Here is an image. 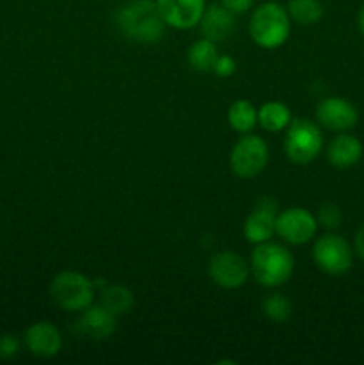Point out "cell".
<instances>
[{
    "label": "cell",
    "mask_w": 364,
    "mask_h": 365,
    "mask_svg": "<svg viewBox=\"0 0 364 365\" xmlns=\"http://www.w3.org/2000/svg\"><path fill=\"white\" fill-rule=\"evenodd\" d=\"M270 150L259 135L245 134L234 145L231 153V168L236 177L253 178L266 168Z\"/></svg>",
    "instance_id": "6"
},
{
    "label": "cell",
    "mask_w": 364,
    "mask_h": 365,
    "mask_svg": "<svg viewBox=\"0 0 364 365\" xmlns=\"http://www.w3.org/2000/svg\"><path fill=\"white\" fill-rule=\"evenodd\" d=\"M248 32L252 41L261 48H278L288 41L291 32V18L288 9L273 0L261 4L250 16Z\"/></svg>",
    "instance_id": "2"
},
{
    "label": "cell",
    "mask_w": 364,
    "mask_h": 365,
    "mask_svg": "<svg viewBox=\"0 0 364 365\" xmlns=\"http://www.w3.org/2000/svg\"><path fill=\"white\" fill-rule=\"evenodd\" d=\"M228 125L239 134H250L257 125V109L250 100H236L227 113Z\"/></svg>",
    "instance_id": "19"
},
{
    "label": "cell",
    "mask_w": 364,
    "mask_h": 365,
    "mask_svg": "<svg viewBox=\"0 0 364 365\" xmlns=\"http://www.w3.org/2000/svg\"><path fill=\"white\" fill-rule=\"evenodd\" d=\"M353 248H355V253L359 255V259L364 260V223L357 230L355 239H353Z\"/></svg>",
    "instance_id": "27"
},
{
    "label": "cell",
    "mask_w": 364,
    "mask_h": 365,
    "mask_svg": "<svg viewBox=\"0 0 364 365\" xmlns=\"http://www.w3.org/2000/svg\"><path fill=\"white\" fill-rule=\"evenodd\" d=\"M20 351V342L14 335H0V359L9 360L18 355Z\"/></svg>",
    "instance_id": "24"
},
{
    "label": "cell",
    "mask_w": 364,
    "mask_h": 365,
    "mask_svg": "<svg viewBox=\"0 0 364 365\" xmlns=\"http://www.w3.org/2000/svg\"><path fill=\"white\" fill-rule=\"evenodd\" d=\"M54 302L68 312H81L95 302V282L77 271H63L50 284Z\"/></svg>",
    "instance_id": "4"
},
{
    "label": "cell",
    "mask_w": 364,
    "mask_h": 365,
    "mask_svg": "<svg viewBox=\"0 0 364 365\" xmlns=\"http://www.w3.org/2000/svg\"><path fill=\"white\" fill-rule=\"evenodd\" d=\"M116 24L131 41L143 45L159 41L166 29L156 0H128L118 11Z\"/></svg>",
    "instance_id": "1"
},
{
    "label": "cell",
    "mask_w": 364,
    "mask_h": 365,
    "mask_svg": "<svg viewBox=\"0 0 364 365\" xmlns=\"http://www.w3.org/2000/svg\"><path fill=\"white\" fill-rule=\"evenodd\" d=\"M209 277L223 289H239L250 277V264L236 252H218L209 260Z\"/></svg>",
    "instance_id": "9"
},
{
    "label": "cell",
    "mask_w": 364,
    "mask_h": 365,
    "mask_svg": "<svg viewBox=\"0 0 364 365\" xmlns=\"http://www.w3.org/2000/svg\"><path fill=\"white\" fill-rule=\"evenodd\" d=\"M357 24H359V31H360V34L364 36V4H363V6H360L359 14H357Z\"/></svg>",
    "instance_id": "28"
},
{
    "label": "cell",
    "mask_w": 364,
    "mask_h": 365,
    "mask_svg": "<svg viewBox=\"0 0 364 365\" xmlns=\"http://www.w3.org/2000/svg\"><path fill=\"white\" fill-rule=\"evenodd\" d=\"M316 120L321 127L334 132H346L359 121V113L348 100L328 96L316 107Z\"/></svg>",
    "instance_id": "11"
},
{
    "label": "cell",
    "mask_w": 364,
    "mask_h": 365,
    "mask_svg": "<svg viewBox=\"0 0 364 365\" xmlns=\"http://www.w3.org/2000/svg\"><path fill=\"white\" fill-rule=\"evenodd\" d=\"M313 259L323 273L339 277V274L350 271L353 253L345 237L335 234H325L314 242Z\"/></svg>",
    "instance_id": "7"
},
{
    "label": "cell",
    "mask_w": 364,
    "mask_h": 365,
    "mask_svg": "<svg viewBox=\"0 0 364 365\" xmlns=\"http://www.w3.org/2000/svg\"><path fill=\"white\" fill-rule=\"evenodd\" d=\"M275 221H277V205L273 200L263 198L243 225V234L246 241L252 245L270 241L275 234Z\"/></svg>",
    "instance_id": "12"
},
{
    "label": "cell",
    "mask_w": 364,
    "mask_h": 365,
    "mask_svg": "<svg viewBox=\"0 0 364 365\" xmlns=\"http://www.w3.org/2000/svg\"><path fill=\"white\" fill-rule=\"evenodd\" d=\"M218 59L216 43L211 39H196L188 50V63L196 71H211Z\"/></svg>",
    "instance_id": "20"
},
{
    "label": "cell",
    "mask_w": 364,
    "mask_h": 365,
    "mask_svg": "<svg viewBox=\"0 0 364 365\" xmlns=\"http://www.w3.org/2000/svg\"><path fill=\"white\" fill-rule=\"evenodd\" d=\"M156 4L164 24L177 31L196 27L207 6L206 0H156Z\"/></svg>",
    "instance_id": "10"
},
{
    "label": "cell",
    "mask_w": 364,
    "mask_h": 365,
    "mask_svg": "<svg viewBox=\"0 0 364 365\" xmlns=\"http://www.w3.org/2000/svg\"><path fill=\"white\" fill-rule=\"evenodd\" d=\"M198 25L202 29L203 38L220 43L227 39L234 31V13H231L221 2H214L211 6H206Z\"/></svg>",
    "instance_id": "14"
},
{
    "label": "cell",
    "mask_w": 364,
    "mask_h": 365,
    "mask_svg": "<svg viewBox=\"0 0 364 365\" xmlns=\"http://www.w3.org/2000/svg\"><path fill=\"white\" fill-rule=\"evenodd\" d=\"M318 230L316 216L302 207H291L277 214L275 234L289 245H305L314 237Z\"/></svg>",
    "instance_id": "8"
},
{
    "label": "cell",
    "mask_w": 364,
    "mask_h": 365,
    "mask_svg": "<svg viewBox=\"0 0 364 365\" xmlns=\"http://www.w3.org/2000/svg\"><path fill=\"white\" fill-rule=\"evenodd\" d=\"M316 221L325 230H335L343 221V212L335 203H323L318 210Z\"/></svg>",
    "instance_id": "23"
},
{
    "label": "cell",
    "mask_w": 364,
    "mask_h": 365,
    "mask_svg": "<svg viewBox=\"0 0 364 365\" xmlns=\"http://www.w3.org/2000/svg\"><path fill=\"white\" fill-rule=\"evenodd\" d=\"M220 2L223 4V6L227 7L231 13L245 14V13H248L250 9H252V6H253V2H256V0H220Z\"/></svg>",
    "instance_id": "26"
},
{
    "label": "cell",
    "mask_w": 364,
    "mask_h": 365,
    "mask_svg": "<svg viewBox=\"0 0 364 365\" xmlns=\"http://www.w3.org/2000/svg\"><path fill=\"white\" fill-rule=\"evenodd\" d=\"M284 150L291 163L305 166L323 150V132L316 123L303 118L291 121L284 139Z\"/></svg>",
    "instance_id": "5"
},
{
    "label": "cell",
    "mask_w": 364,
    "mask_h": 365,
    "mask_svg": "<svg viewBox=\"0 0 364 365\" xmlns=\"http://www.w3.org/2000/svg\"><path fill=\"white\" fill-rule=\"evenodd\" d=\"M24 341L29 351L39 359H52L61 351V346H63L59 330L46 321L29 327L24 335Z\"/></svg>",
    "instance_id": "13"
},
{
    "label": "cell",
    "mask_w": 364,
    "mask_h": 365,
    "mask_svg": "<svg viewBox=\"0 0 364 365\" xmlns=\"http://www.w3.org/2000/svg\"><path fill=\"white\" fill-rule=\"evenodd\" d=\"M257 121L268 132H280L291 123V110L282 102H266L257 109Z\"/></svg>",
    "instance_id": "17"
},
{
    "label": "cell",
    "mask_w": 364,
    "mask_h": 365,
    "mask_svg": "<svg viewBox=\"0 0 364 365\" xmlns=\"http://www.w3.org/2000/svg\"><path fill=\"white\" fill-rule=\"evenodd\" d=\"M100 305L114 316H123L134 307V296L123 285H106L100 292Z\"/></svg>",
    "instance_id": "18"
},
{
    "label": "cell",
    "mask_w": 364,
    "mask_h": 365,
    "mask_svg": "<svg viewBox=\"0 0 364 365\" xmlns=\"http://www.w3.org/2000/svg\"><path fill=\"white\" fill-rule=\"evenodd\" d=\"M250 271L264 287H278L291 278L295 271V259L291 252L278 242H261L256 245L252 253Z\"/></svg>",
    "instance_id": "3"
},
{
    "label": "cell",
    "mask_w": 364,
    "mask_h": 365,
    "mask_svg": "<svg viewBox=\"0 0 364 365\" xmlns=\"http://www.w3.org/2000/svg\"><path fill=\"white\" fill-rule=\"evenodd\" d=\"M263 314L273 323H285L293 314V305L285 296L273 292L263 299Z\"/></svg>",
    "instance_id": "22"
},
{
    "label": "cell",
    "mask_w": 364,
    "mask_h": 365,
    "mask_svg": "<svg viewBox=\"0 0 364 365\" xmlns=\"http://www.w3.org/2000/svg\"><path fill=\"white\" fill-rule=\"evenodd\" d=\"M363 157V143L350 134H339L327 148V159L338 170L355 166Z\"/></svg>",
    "instance_id": "16"
},
{
    "label": "cell",
    "mask_w": 364,
    "mask_h": 365,
    "mask_svg": "<svg viewBox=\"0 0 364 365\" xmlns=\"http://www.w3.org/2000/svg\"><path fill=\"white\" fill-rule=\"evenodd\" d=\"M81 328L88 337L95 341H103L111 337L116 330V316L109 310L103 309L102 305H89L88 309L82 310Z\"/></svg>",
    "instance_id": "15"
},
{
    "label": "cell",
    "mask_w": 364,
    "mask_h": 365,
    "mask_svg": "<svg viewBox=\"0 0 364 365\" xmlns=\"http://www.w3.org/2000/svg\"><path fill=\"white\" fill-rule=\"evenodd\" d=\"M288 13L293 21L300 25H314L323 18V4L320 0H289Z\"/></svg>",
    "instance_id": "21"
},
{
    "label": "cell",
    "mask_w": 364,
    "mask_h": 365,
    "mask_svg": "<svg viewBox=\"0 0 364 365\" xmlns=\"http://www.w3.org/2000/svg\"><path fill=\"white\" fill-rule=\"evenodd\" d=\"M213 71L221 78L231 77V75H234L236 71V61L232 59L231 56H218Z\"/></svg>",
    "instance_id": "25"
}]
</instances>
